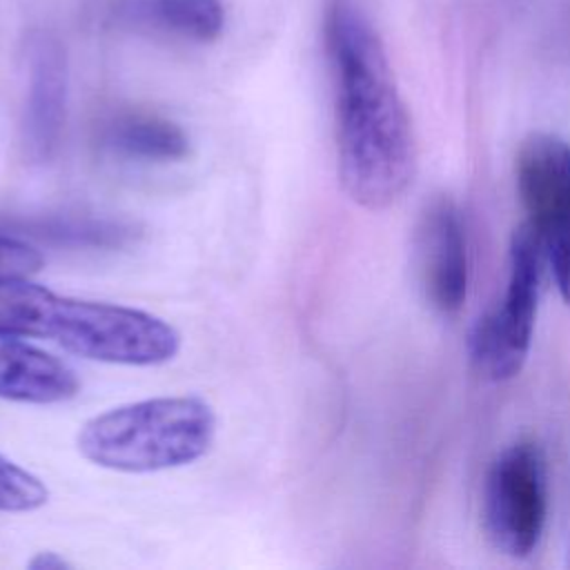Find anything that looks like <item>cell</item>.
Listing matches in <instances>:
<instances>
[{
	"label": "cell",
	"mask_w": 570,
	"mask_h": 570,
	"mask_svg": "<svg viewBox=\"0 0 570 570\" xmlns=\"http://www.w3.org/2000/svg\"><path fill=\"white\" fill-rule=\"evenodd\" d=\"M325 36L341 187L356 205L385 209L405 194L416 169L407 109L379 36L350 0H332Z\"/></svg>",
	"instance_id": "1"
},
{
	"label": "cell",
	"mask_w": 570,
	"mask_h": 570,
	"mask_svg": "<svg viewBox=\"0 0 570 570\" xmlns=\"http://www.w3.org/2000/svg\"><path fill=\"white\" fill-rule=\"evenodd\" d=\"M0 336L47 338L62 350L116 365H160L180 350L165 318L127 305L60 296L42 285H0Z\"/></svg>",
	"instance_id": "2"
},
{
	"label": "cell",
	"mask_w": 570,
	"mask_h": 570,
	"mask_svg": "<svg viewBox=\"0 0 570 570\" xmlns=\"http://www.w3.org/2000/svg\"><path fill=\"white\" fill-rule=\"evenodd\" d=\"M216 439L214 407L194 394L154 396L100 412L78 432L80 454L98 468L147 474L205 456Z\"/></svg>",
	"instance_id": "3"
},
{
	"label": "cell",
	"mask_w": 570,
	"mask_h": 570,
	"mask_svg": "<svg viewBox=\"0 0 570 570\" xmlns=\"http://www.w3.org/2000/svg\"><path fill=\"white\" fill-rule=\"evenodd\" d=\"M541 263V245L525 223L510 240V272L501 303L483 314L470 332L468 354L479 376L508 381L521 372L532 343Z\"/></svg>",
	"instance_id": "4"
},
{
	"label": "cell",
	"mask_w": 570,
	"mask_h": 570,
	"mask_svg": "<svg viewBox=\"0 0 570 570\" xmlns=\"http://www.w3.org/2000/svg\"><path fill=\"white\" fill-rule=\"evenodd\" d=\"M517 189L561 298L570 305V142L530 134L514 163Z\"/></svg>",
	"instance_id": "5"
},
{
	"label": "cell",
	"mask_w": 570,
	"mask_h": 570,
	"mask_svg": "<svg viewBox=\"0 0 570 570\" xmlns=\"http://www.w3.org/2000/svg\"><path fill=\"white\" fill-rule=\"evenodd\" d=\"M548 517V472L539 443L521 439L490 465L483 485V528L497 550L528 557Z\"/></svg>",
	"instance_id": "6"
},
{
	"label": "cell",
	"mask_w": 570,
	"mask_h": 570,
	"mask_svg": "<svg viewBox=\"0 0 570 570\" xmlns=\"http://www.w3.org/2000/svg\"><path fill=\"white\" fill-rule=\"evenodd\" d=\"M414 267L428 303L441 314L461 309L468 292V245L461 212L448 196L432 198L416 223Z\"/></svg>",
	"instance_id": "7"
},
{
	"label": "cell",
	"mask_w": 570,
	"mask_h": 570,
	"mask_svg": "<svg viewBox=\"0 0 570 570\" xmlns=\"http://www.w3.org/2000/svg\"><path fill=\"white\" fill-rule=\"evenodd\" d=\"M27 91L22 109V147L31 163H49L62 138L67 116V56L49 31H33L24 47Z\"/></svg>",
	"instance_id": "8"
},
{
	"label": "cell",
	"mask_w": 570,
	"mask_h": 570,
	"mask_svg": "<svg viewBox=\"0 0 570 570\" xmlns=\"http://www.w3.org/2000/svg\"><path fill=\"white\" fill-rule=\"evenodd\" d=\"M80 392L76 370L22 338L0 336V399L29 405H53Z\"/></svg>",
	"instance_id": "9"
},
{
	"label": "cell",
	"mask_w": 570,
	"mask_h": 570,
	"mask_svg": "<svg viewBox=\"0 0 570 570\" xmlns=\"http://www.w3.org/2000/svg\"><path fill=\"white\" fill-rule=\"evenodd\" d=\"M100 147L129 163H178L189 156L185 129L154 111L120 109L111 114L98 134Z\"/></svg>",
	"instance_id": "10"
},
{
	"label": "cell",
	"mask_w": 570,
	"mask_h": 570,
	"mask_svg": "<svg viewBox=\"0 0 570 570\" xmlns=\"http://www.w3.org/2000/svg\"><path fill=\"white\" fill-rule=\"evenodd\" d=\"M31 236L65 247H91L116 249L125 247L140 234L138 225L125 218L89 216V214H62L47 216L27 223Z\"/></svg>",
	"instance_id": "11"
},
{
	"label": "cell",
	"mask_w": 570,
	"mask_h": 570,
	"mask_svg": "<svg viewBox=\"0 0 570 570\" xmlns=\"http://www.w3.org/2000/svg\"><path fill=\"white\" fill-rule=\"evenodd\" d=\"M142 13L156 29L194 42H212L225 29L220 0H147Z\"/></svg>",
	"instance_id": "12"
},
{
	"label": "cell",
	"mask_w": 570,
	"mask_h": 570,
	"mask_svg": "<svg viewBox=\"0 0 570 570\" xmlns=\"http://www.w3.org/2000/svg\"><path fill=\"white\" fill-rule=\"evenodd\" d=\"M49 501V488L40 476L0 454V512H36Z\"/></svg>",
	"instance_id": "13"
},
{
	"label": "cell",
	"mask_w": 570,
	"mask_h": 570,
	"mask_svg": "<svg viewBox=\"0 0 570 570\" xmlns=\"http://www.w3.org/2000/svg\"><path fill=\"white\" fill-rule=\"evenodd\" d=\"M42 267V254L27 240L0 232V285L29 281Z\"/></svg>",
	"instance_id": "14"
},
{
	"label": "cell",
	"mask_w": 570,
	"mask_h": 570,
	"mask_svg": "<svg viewBox=\"0 0 570 570\" xmlns=\"http://www.w3.org/2000/svg\"><path fill=\"white\" fill-rule=\"evenodd\" d=\"M27 566L31 570H67V568H71V563L62 554H58L53 550L36 552Z\"/></svg>",
	"instance_id": "15"
}]
</instances>
